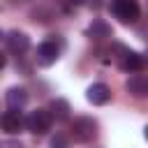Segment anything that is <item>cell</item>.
Instances as JSON below:
<instances>
[{
	"label": "cell",
	"mask_w": 148,
	"mask_h": 148,
	"mask_svg": "<svg viewBox=\"0 0 148 148\" xmlns=\"http://www.w3.org/2000/svg\"><path fill=\"white\" fill-rule=\"evenodd\" d=\"M72 136L74 141L79 143H90L95 136H97V120L90 118V116H79L72 120Z\"/></svg>",
	"instance_id": "1"
},
{
	"label": "cell",
	"mask_w": 148,
	"mask_h": 148,
	"mask_svg": "<svg viewBox=\"0 0 148 148\" xmlns=\"http://www.w3.org/2000/svg\"><path fill=\"white\" fill-rule=\"evenodd\" d=\"M111 14L120 23H134L141 16V7L136 0H111Z\"/></svg>",
	"instance_id": "2"
},
{
	"label": "cell",
	"mask_w": 148,
	"mask_h": 148,
	"mask_svg": "<svg viewBox=\"0 0 148 148\" xmlns=\"http://www.w3.org/2000/svg\"><path fill=\"white\" fill-rule=\"evenodd\" d=\"M51 123H53V118L46 109H35L25 118V130L32 132V134H46L51 130Z\"/></svg>",
	"instance_id": "3"
},
{
	"label": "cell",
	"mask_w": 148,
	"mask_h": 148,
	"mask_svg": "<svg viewBox=\"0 0 148 148\" xmlns=\"http://www.w3.org/2000/svg\"><path fill=\"white\" fill-rule=\"evenodd\" d=\"M0 127L7 132V134H18L25 130V118L21 116V111H5L0 116Z\"/></svg>",
	"instance_id": "4"
},
{
	"label": "cell",
	"mask_w": 148,
	"mask_h": 148,
	"mask_svg": "<svg viewBox=\"0 0 148 148\" xmlns=\"http://www.w3.org/2000/svg\"><path fill=\"white\" fill-rule=\"evenodd\" d=\"M58 56H60V49L53 44V42H42L39 46H37V65L39 67H51L56 60H58Z\"/></svg>",
	"instance_id": "5"
},
{
	"label": "cell",
	"mask_w": 148,
	"mask_h": 148,
	"mask_svg": "<svg viewBox=\"0 0 148 148\" xmlns=\"http://www.w3.org/2000/svg\"><path fill=\"white\" fill-rule=\"evenodd\" d=\"M86 99L90 104H95V106H102V104H106L111 99V88L106 83H92L86 90Z\"/></svg>",
	"instance_id": "6"
},
{
	"label": "cell",
	"mask_w": 148,
	"mask_h": 148,
	"mask_svg": "<svg viewBox=\"0 0 148 148\" xmlns=\"http://www.w3.org/2000/svg\"><path fill=\"white\" fill-rule=\"evenodd\" d=\"M7 49H9L12 53H16V56H21V53H25V51L30 49V37H28L25 32H18V30H12V32L7 35Z\"/></svg>",
	"instance_id": "7"
},
{
	"label": "cell",
	"mask_w": 148,
	"mask_h": 148,
	"mask_svg": "<svg viewBox=\"0 0 148 148\" xmlns=\"http://www.w3.org/2000/svg\"><path fill=\"white\" fill-rule=\"evenodd\" d=\"M143 65H146V60H143L136 51H125V53H123L120 69H125V72H130V74H136V72L143 69Z\"/></svg>",
	"instance_id": "8"
},
{
	"label": "cell",
	"mask_w": 148,
	"mask_h": 148,
	"mask_svg": "<svg viewBox=\"0 0 148 148\" xmlns=\"http://www.w3.org/2000/svg\"><path fill=\"white\" fill-rule=\"evenodd\" d=\"M86 35L92 37V39H106V37L113 35V30H111V25L104 18H92V23L86 28Z\"/></svg>",
	"instance_id": "9"
},
{
	"label": "cell",
	"mask_w": 148,
	"mask_h": 148,
	"mask_svg": "<svg viewBox=\"0 0 148 148\" xmlns=\"http://www.w3.org/2000/svg\"><path fill=\"white\" fill-rule=\"evenodd\" d=\"M7 104H9V109L21 111V109L28 104V90H25V88H21V86L9 88V90H7Z\"/></svg>",
	"instance_id": "10"
},
{
	"label": "cell",
	"mask_w": 148,
	"mask_h": 148,
	"mask_svg": "<svg viewBox=\"0 0 148 148\" xmlns=\"http://www.w3.org/2000/svg\"><path fill=\"white\" fill-rule=\"evenodd\" d=\"M49 113H51V118H56V120H67L69 118V102L67 99H62V97H56V99H51V104H49V109H46Z\"/></svg>",
	"instance_id": "11"
},
{
	"label": "cell",
	"mask_w": 148,
	"mask_h": 148,
	"mask_svg": "<svg viewBox=\"0 0 148 148\" xmlns=\"http://www.w3.org/2000/svg\"><path fill=\"white\" fill-rule=\"evenodd\" d=\"M125 88H127L132 95H136V97L148 95V79H143V76H132V79L125 83Z\"/></svg>",
	"instance_id": "12"
},
{
	"label": "cell",
	"mask_w": 148,
	"mask_h": 148,
	"mask_svg": "<svg viewBox=\"0 0 148 148\" xmlns=\"http://www.w3.org/2000/svg\"><path fill=\"white\" fill-rule=\"evenodd\" d=\"M51 148H69V139L65 134H56L51 136Z\"/></svg>",
	"instance_id": "13"
},
{
	"label": "cell",
	"mask_w": 148,
	"mask_h": 148,
	"mask_svg": "<svg viewBox=\"0 0 148 148\" xmlns=\"http://www.w3.org/2000/svg\"><path fill=\"white\" fill-rule=\"evenodd\" d=\"M0 148H21V143L18 141H2Z\"/></svg>",
	"instance_id": "14"
},
{
	"label": "cell",
	"mask_w": 148,
	"mask_h": 148,
	"mask_svg": "<svg viewBox=\"0 0 148 148\" xmlns=\"http://www.w3.org/2000/svg\"><path fill=\"white\" fill-rule=\"evenodd\" d=\"M5 62H7V58H5V56H2V53H0V69H2V67H5Z\"/></svg>",
	"instance_id": "15"
},
{
	"label": "cell",
	"mask_w": 148,
	"mask_h": 148,
	"mask_svg": "<svg viewBox=\"0 0 148 148\" xmlns=\"http://www.w3.org/2000/svg\"><path fill=\"white\" fill-rule=\"evenodd\" d=\"M143 136H146V139H148V125H146V127H143Z\"/></svg>",
	"instance_id": "16"
},
{
	"label": "cell",
	"mask_w": 148,
	"mask_h": 148,
	"mask_svg": "<svg viewBox=\"0 0 148 148\" xmlns=\"http://www.w3.org/2000/svg\"><path fill=\"white\" fill-rule=\"evenodd\" d=\"M2 37H5V32H2V30H0V39H2Z\"/></svg>",
	"instance_id": "17"
}]
</instances>
